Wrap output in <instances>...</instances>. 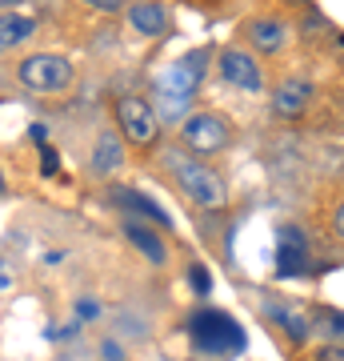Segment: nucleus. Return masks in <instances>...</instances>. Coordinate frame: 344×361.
Segmentation results:
<instances>
[{"label": "nucleus", "mask_w": 344, "mask_h": 361, "mask_svg": "<svg viewBox=\"0 0 344 361\" xmlns=\"http://www.w3.org/2000/svg\"><path fill=\"white\" fill-rule=\"evenodd\" d=\"M104 361H125V349H120V345H116V341H104Z\"/></svg>", "instance_id": "4be33fe9"}, {"label": "nucleus", "mask_w": 344, "mask_h": 361, "mask_svg": "<svg viewBox=\"0 0 344 361\" xmlns=\"http://www.w3.org/2000/svg\"><path fill=\"white\" fill-rule=\"evenodd\" d=\"M0 189H4V177H0Z\"/></svg>", "instance_id": "a878e982"}, {"label": "nucleus", "mask_w": 344, "mask_h": 361, "mask_svg": "<svg viewBox=\"0 0 344 361\" xmlns=\"http://www.w3.org/2000/svg\"><path fill=\"white\" fill-rule=\"evenodd\" d=\"M196 4H220V0H196Z\"/></svg>", "instance_id": "b1692460"}, {"label": "nucleus", "mask_w": 344, "mask_h": 361, "mask_svg": "<svg viewBox=\"0 0 344 361\" xmlns=\"http://www.w3.org/2000/svg\"><path fill=\"white\" fill-rule=\"evenodd\" d=\"M128 28L141 32V37H165L168 8L160 0H136V4H128Z\"/></svg>", "instance_id": "f8f14e48"}, {"label": "nucleus", "mask_w": 344, "mask_h": 361, "mask_svg": "<svg viewBox=\"0 0 344 361\" xmlns=\"http://www.w3.org/2000/svg\"><path fill=\"white\" fill-rule=\"evenodd\" d=\"M320 317H324V322H320V325H324V329H329L332 337L340 334V345H344V313H332V310H324V313H320Z\"/></svg>", "instance_id": "a211bd4d"}, {"label": "nucleus", "mask_w": 344, "mask_h": 361, "mask_svg": "<svg viewBox=\"0 0 344 361\" xmlns=\"http://www.w3.org/2000/svg\"><path fill=\"white\" fill-rule=\"evenodd\" d=\"M189 277H192V289H196L200 297L208 293V289H212V277H208V269H204V265H192Z\"/></svg>", "instance_id": "f3484780"}, {"label": "nucleus", "mask_w": 344, "mask_h": 361, "mask_svg": "<svg viewBox=\"0 0 344 361\" xmlns=\"http://www.w3.org/2000/svg\"><path fill=\"white\" fill-rule=\"evenodd\" d=\"M80 4H89L96 13H120L125 8V0H80Z\"/></svg>", "instance_id": "412c9836"}, {"label": "nucleus", "mask_w": 344, "mask_h": 361, "mask_svg": "<svg viewBox=\"0 0 344 361\" xmlns=\"http://www.w3.org/2000/svg\"><path fill=\"white\" fill-rule=\"evenodd\" d=\"M165 169L172 173L177 189L189 197L192 205L208 209V213H220V209L229 205V185H224V177H220L212 165L196 161L192 153H184V149H168Z\"/></svg>", "instance_id": "f257e3e1"}, {"label": "nucleus", "mask_w": 344, "mask_h": 361, "mask_svg": "<svg viewBox=\"0 0 344 361\" xmlns=\"http://www.w3.org/2000/svg\"><path fill=\"white\" fill-rule=\"evenodd\" d=\"M217 65H220V77L229 80L232 89H241V92H260L265 89V73H260V65H256L244 49H236V44L220 52Z\"/></svg>", "instance_id": "0eeeda50"}, {"label": "nucleus", "mask_w": 344, "mask_h": 361, "mask_svg": "<svg viewBox=\"0 0 344 361\" xmlns=\"http://www.w3.org/2000/svg\"><path fill=\"white\" fill-rule=\"evenodd\" d=\"M329 229H332V237H336V241H344V201H340V205H332Z\"/></svg>", "instance_id": "6ab92c4d"}, {"label": "nucleus", "mask_w": 344, "mask_h": 361, "mask_svg": "<svg viewBox=\"0 0 344 361\" xmlns=\"http://www.w3.org/2000/svg\"><path fill=\"white\" fill-rule=\"evenodd\" d=\"M32 37H37V20L25 16L20 8L0 16V49H20V44L32 40Z\"/></svg>", "instance_id": "dca6fc26"}, {"label": "nucleus", "mask_w": 344, "mask_h": 361, "mask_svg": "<svg viewBox=\"0 0 344 361\" xmlns=\"http://www.w3.org/2000/svg\"><path fill=\"white\" fill-rule=\"evenodd\" d=\"M244 32L253 40V49L265 52V56H276V52H284V44H288V25H284L281 16H256V20L244 25Z\"/></svg>", "instance_id": "9b49d317"}, {"label": "nucleus", "mask_w": 344, "mask_h": 361, "mask_svg": "<svg viewBox=\"0 0 344 361\" xmlns=\"http://www.w3.org/2000/svg\"><path fill=\"white\" fill-rule=\"evenodd\" d=\"M116 125L125 133V141L141 145V149L156 145V137H160V116H156V109L144 101V97H136V92H128V97L116 101Z\"/></svg>", "instance_id": "423d86ee"}, {"label": "nucleus", "mask_w": 344, "mask_h": 361, "mask_svg": "<svg viewBox=\"0 0 344 361\" xmlns=\"http://www.w3.org/2000/svg\"><path fill=\"white\" fill-rule=\"evenodd\" d=\"M189 334H192V345L200 349V353H217V357H232V353H241L244 349V329L236 317L220 310H200L192 313L189 322Z\"/></svg>", "instance_id": "7ed1b4c3"}, {"label": "nucleus", "mask_w": 344, "mask_h": 361, "mask_svg": "<svg viewBox=\"0 0 344 361\" xmlns=\"http://www.w3.org/2000/svg\"><path fill=\"white\" fill-rule=\"evenodd\" d=\"M204 56L208 52H189V56H180L172 68H165L160 77H156V116L160 121H172L180 125L192 109V97L200 89V77H204Z\"/></svg>", "instance_id": "f03ea898"}, {"label": "nucleus", "mask_w": 344, "mask_h": 361, "mask_svg": "<svg viewBox=\"0 0 344 361\" xmlns=\"http://www.w3.org/2000/svg\"><path fill=\"white\" fill-rule=\"evenodd\" d=\"M177 129H180L184 149H189V153H200V157H212V153H220V149H229L232 145L229 116L212 113V109H208V113H189Z\"/></svg>", "instance_id": "20e7f679"}, {"label": "nucleus", "mask_w": 344, "mask_h": 361, "mask_svg": "<svg viewBox=\"0 0 344 361\" xmlns=\"http://www.w3.org/2000/svg\"><path fill=\"white\" fill-rule=\"evenodd\" d=\"M308 101H312V85L305 77H288L272 92V113L284 116V121H296V116H305Z\"/></svg>", "instance_id": "9d476101"}, {"label": "nucleus", "mask_w": 344, "mask_h": 361, "mask_svg": "<svg viewBox=\"0 0 344 361\" xmlns=\"http://www.w3.org/2000/svg\"><path fill=\"white\" fill-rule=\"evenodd\" d=\"M317 361H344V345H336V341H324V345L317 349Z\"/></svg>", "instance_id": "aec40b11"}, {"label": "nucleus", "mask_w": 344, "mask_h": 361, "mask_svg": "<svg viewBox=\"0 0 344 361\" xmlns=\"http://www.w3.org/2000/svg\"><path fill=\"white\" fill-rule=\"evenodd\" d=\"M113 197L128 209V213H141V217H148V221L156 225V229H172V217H168V213H165L160 205H156V201H148L144 193H136V189H128V185H116Z\"/></svg>", "instance_id": "2eb2a0df"}, {"label": "nucleus", "mask_w": 344, "mask_h": 361, "mask_svg": "<svg viewBox=\"0 0 344 361\" xmlns=\"http://www.w3.org/2000/svg\"><path fill=\"white\" fill-rule=\"evenodd\" d=\"M268 317H272V325H281L284 334H288V341H308V334H312V317H308V310H300V305H288V301H276V305H268Z\"/></svg>", "instance_id": "ddd939ff"}, {"label": "nucleus", "mask_w": 344, "mask_h": 361, "mask_svg": "<svg viewBox=\"0 0 344 361\" xmlns=\"http://www.w3.org/2000/svg\"><path fill=\"white\" fill-rule=\"evenodd\" d=\"M120 165H125V145H120V137L113 129H104L96 137V145H92V173L113 177V173H120Z\"/></svg>", "instance_id": "4468645a"}, {"label": "nucleus", "mask_w": 344, "mask_h": 361, "mask_svg": "<svg viewBox=\"0 0 344 361\" xmlns=\"http://www.w3.org/2000/svg\"><path fill=\"white\" fill-rule=\"evenodd\" d=\"M72 61L60 52H32L20 61V85L32 92H64L72 85Z\"/></svg>", "instance_id": "39448f33"}, {"label": "nucleus", "mask_w": 344, "mask_h": 361, "mask_svg": "<svg viewBox=\"0 0 344 361\" xmlns=\"http://www.w3.org/2000/svg\"><path fill=\"white\" fill-rule=\"evenodd\" d=\"M20 4H25V0H0V8H13V13L20 8Z\"/></svg>", "instance_id": "5701e85b"}, {"label": "nucleus", "mask_w": 344, "mask_h": 361, "mask_svg": "<svg viewBox=\"0 0 344 361\" xmlns=\"http://www.w3.org/2000/svg\"><path fill=\"white\" fill-rule=\"evenodd\" d=\"M125 237L132 241V249L141 253V257H148L153 265H165L168 261V241L160 237V229L156 225H148V221H141V217H125Z\"/></svg>", "instance_id": "1a4fd4ad"}, {"label": "nucleus", "mask_w": 344, "mask_h": 361, "mask_svg": "<svg viewBox=\"0 0 344 361\" xmlns=\"http://www.w3.org/2000/svg\"><path fill=\"white\" fill-rule=\"evenodd\" d=\"M288 4H308V0H288Z\"/></svg>", "instance_id": "393cba45"}, {"label": "nucleus", "mask_w": 344, "mask_h": 361, "mask_svg": "<svg viewBox=\"0 0 344 361\" xmlns=\"http://www.w3.org/2000/svg\"><path fill=\"white\" fill-rule=\"evenodd\" d=\"M300 269H308V237L296 225H281L276 229V273L293 277Z\"/></svg>", "instance_id": "6e6552de"}]
</instances>
